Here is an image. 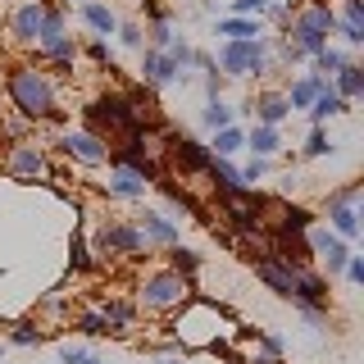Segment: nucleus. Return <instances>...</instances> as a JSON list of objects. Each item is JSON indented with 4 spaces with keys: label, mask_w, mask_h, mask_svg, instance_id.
I'll return each mask as SVG.
<instances>
[{
    "label": "nucleus",
    "mask_w": 364,
    "mask_h": 364,
    "mask_svg": "<svg viewBox=\"0 0 364 364\" xmlns=\"http://www.w3.org/2000/svg\"><path fill=\"white\" fill-rule=\"evenodd\" d=\"M41 14L46 9L41 5H23L18 14H14V37L18 41H37V28H41Z\"/></svg>",
    "instance_id": "nucleus-20"
},
{
    "label": "nucleus",
    "mask_w": 364,
    "mask_h": 364,
    "mask_svg": "<svg viewBox=\"0 0 364 364\" xmlns=\"http://www.w3.org/2000/svg\"><path fill=\"white\" fill-rule=\"evenodd\" d=\"M187 296H191L187 278L173 273V269H159V273H151V278L141 282V305L146 310H178Z\"/></svg>",
    "instance_id": "nucleus-3"
},
{
    "label": "nucleus",
    "mask_w": 364,
    "mask_h": 364,
    "mask_svg": "<svg viewBox=\"0 0 364 364\" xmlns=\"http://www.w3.org/2000/svg\"><path fill=\"white\" fill-rule=\"evenodd\" d=\"M333 28H337L333 9L314 5V9H305V14L296 18V28H291V46H296V50H305V55H314V50H323V46H328V32H333Z\"/></svg>",
    "instance_id": "nucleus-4"
},
{
    "label": "nucleus",
    "mask_w": 364,
    "mask_h": 364,
    "mask_svg": "<svg viewBox=\"0 0 364 364\" xmlns=\"http://www.w3.org/2000/svg\"><path fill=\"white\" fill-rule=\"evenodd\" d=\"M87 360H91L87 346H73V341H64V346H60V364H87Z\"/></svg>",
    "instance_id": "nucleus-31"
},
{
    "label": "nucleus",
    "mask_w": 364,
    "mask_h": 364,
    "mask_svg": "<svg viewBox=\"0 0 364 364\" xmlns=\"http://www.w3.org/2000/svg\"><path fill=\"white\" fill-rule=\"evenodd\" d=\"M146 242H141V232H136V223H105L96 232V250L100 255H136Z\"/></svg>",
    "instance_id": "nucleus-5"
},
{
    "label": "nucleus",
    "mask_w": 364,
    "mask_h": 364,
    "mask_svg": "<svg viewBox=\"0 0 364 364\" xmlns=\"http://www.w3.org/2000/svg\"><path fill=\"white\" fill-rule=\"evenodd\" d=\"M119 32H123V37H119L123 46H141V28H136V23H123Z\"/></svg>",
    "instance_id": "nucleus-34"
},
{
    "label": "nucleus",
    "mask_w": 364,
    "mask_h": 364,
    "mask_svg": "<svg viewBox=\"0 0 364 364\" xmlns=\"http://www.w3.org/2000/svg\"><path fill=\"white\" fill-rule=\"evenodd\" d=\"M68 5H73V0H68Z\"/></svg>",
    "instance_id": "nucleus-37"
},
{
    "label": "nucleus",
    "mask_w": 364,
    "mask_h": 364,
    "mask_svg": "<svg viewBox=\"0 0 364 364\" xmlns=\"http://www.w3.org/2000/svg\"><path fill=\"white\" fill-rule=\"evenodd\" d=\"M9 173H18V178L46 173V155L37 151V146H14V155H9Z\"/></svg>",
    "instance_id": "nucleus-13"
},
{
    "label": "nucleus",
    "mask_w": 364,
    "mask_h": 364,
    "mask_svg": "<svg viewBox=\"0 0 364 364\" xmlns=\"http://www.w3.org/2000/svg\"><path fill=\"white\" fill-rule=\"evenodd\" d=\"M341 273H346V282H355V287H360V282H364V255L350 250V259H346V269H341Z\"/></svg>",
    "instance_id": "nucleus-33"
},
{
    "label": "nucleus",
    "mask_w": 364,
    "mask_h": 364,
    "mask_svg": "<svg viewBox=\"0 0 364 364\" xmlns=\"http://www.w3.org/2000/svg\"><path fill=\"white\" fill-rule=\"evenodd\" d=\"M346 109H350L346 100H341L333 87H323V91H318V96L310 100V123H314V128H323L328 119H337V114H346Z\"/></svg>",
    "instance_id": "nucleus-11"
},
{
    "label": "nucleus",
    "mask_w": 364,
    "mask_h": 364,
    "mask_svg": "<svg viewBox=\"0 0 364 364\" xmlns=\"http://www.w3.org/2000/svg\"><path fill=\"white\" fill-rule=\"evenodd\" d=\"M82 18H87V28H91V32H100V37L119 32V18H114L105 5H96V0H91V5H82Z\"/></svg>",
    "instance_id": "nucleus-21"
},
{
    "label": "nucleus",
    "mask_w": 364,
    "mask_h": 364,
    "mask_svg": "<svg viewBox=\"0 0 364 364\" xmlns=\"http://www.w3.org/2000/svg\"><path fill=\"white\" fill-rule=\"evenodd\" d=\"M341 37H346L350 46L364 41V5L360 0H346V18H341Z\"/></svg>",
    "instance_id": "nucleus-22"
},
{
    "label": "nucleus",
    "mask_w": 364,
    "mask_h": 364,
    "mask_svg": "<svg viewBox=\"0 0 364 364\" xmlns=\"http://www.w3.org/2000/svg\"><path fill=\"white\" fill-rule=\"evenodd\" d=\"M323 87H328V82H323L318 73H305V77H296V82H291V91H287V105H291V109H310V100H314Z\"/></svg>",
    "instance_id": "nucleus-15"
},
{
    "label": "nucleus",
    "mask_w": 364,
    "mask_h": 364,
    "mask_svg": "<svg viewBox=\"0 0 364 364\" xmlns=\"http://www.w3.org/2000/svg\"><path fill=\"white\" fill-rule=\"evenodd\" d=\"M246 146V132L237 128V123H228V128L214 132V146H210V155H219V159H232L237 151Z\"/></svg>",
    "instance_id": "nucleus-18"
},
{
    "label": "nucleus",
    "mask_w": 364,
    "mask_h": 364,
    "mask_svg": "<svg viewBox=\"0 0 364 364\" xmlns=\"http://www.w3.org/2000/svg\"><path fill=\"white\" fill-rule=\"evenodd\" d=\"M136 232H141V242H146V246H178V228L168 223L164 214H141Z\"/></svg>",
    "instance_id": "nucleus-9"
},
{
    "label": "nucleus",
    "mask_w": 364,
    "mask_h": 364,
    "mask_svg": "<svg viewBox=\"0 0 364 364\" xmlns=\"http://www.w3.org/2000/svg\"><path fill=\"white\" fill-rule=\"evenodd\" d=\"M105 191H109V196H119V200H136V196H146V178H136L132 168H119V164H114Z\"/></svg>",
    "instance_id": "nucleus-10"
},
{
    "label": "nucleus",
    "mask_w": 364,
    "mask_h": 364,
    "mask_svg": "<svg viewBox=\"0 0 364 364\" xmlns=\"http://www.w3.org/2000/svg\"><path fill=\"white\" fill-rule=\"evenodd\" d=\"M200 119H205V128H210V132H219V128H228V123H232V109H228L223 96H219V100H210V105H205Z\"/></svg>",
    "instance_id": "nucleus-25"
},
{
    "label": "nucleus",
    "mask_w": 364,
    "mask_h": 364,
    "mask_svg": "<svg viewBox=\"0 0 364 364\" xmlns=\"http://www.w3.org/2000/svg\"><path fill=\"white\" fill-rule=\"evenodd\" d=\"M246 146H250V151H255L259 159H269V155H278L282 136H278V128H264V123H259L255 132H246Z\"/></svg>",
    "instance_id": "nucleus-19"
},
{
    "label": "nucleus",
    "mask_w": 364,
    "mask_h": 364,
    "mask_svg": "<svg viewBox=\"0 0 364 364\" xmlns=\"http://www.w3.org/2000/svg\"><path fill=\"white\" fill-rule=\"evenodd\" d=\"M164 364H187V360H164Z\"/></svg>",
    "instance_id": "nucleus-36"
},
{
    "label": "nucleus",
    "mask_w": 364,
    "mask_h": 364,
    "mask_svg": "<svg viewBox=\"0 0 364 364\" xmlns=\"http://www.w3.org/2000/svg\"><path fill=\"white\" fill-rule=\"evenodd\" d=\"M9 96H14V105L28 114V119H50L55 114V91L46 82V73H37V68L9 73Z\"/></svg>",
    "instance_id": "nucleus-1"
},
{
    "label": "nucleus",
    "mask_w": 364,
    "mask_h": 364,
    "mask_svg": "<svg viewBox=\"0 0 364 364\" xmlns=\"http://www.w3.org/2000/svg\"><path fill=\"white\" fill-rule=\"evenodd\" d=\"M87 364H105V360H100V355H91V360H87Z\"/></svg>",
    "instance_id": "nucleus-35"
},
{
    "label": "nucleus",
    "mask_w": 364,
    "mask_h": 364,
    "mask_svg": "<svg viewBox=\"0 0 364 364\" xmlns=\"http://www.w3.org/2000/svg\"><path fill=\"white\" fill-rule=\"evenodd\" d=\"M273 5V0H232V9H237V18H246V14H264V9Z\"/></svg>",
    "instance_id": "nucleus-32"
},
{
    "label": "nucleus",
    "mask_w": 364,
    "mask_h": 364,
    "mask_svg": "<svg viewBox=\"0 0 364 364\" xmlns=\"http://www.w3.org/2000/svg\"><path fill=\"white\" fill-rule=\"evenodd\" d=\"M173 155H178V164L191 168V173H200V168L210 164V151H205L196 136H173Z\"/></svg>",
    "instance_id": "nucleus-14"
},
{
    "label": "nucleus",
    "mask_w": 364,
    "mask_h": 364,
    "mask_svg": "<svg viewBox=\"0 0 364 364\" xmlns=\"http://www.w3.org/2000/svg\"><path fill=\"white\" fill-rule=\"evenodd\" d=\"M41 50L50 55V60H73L77 46H73V37H46V41H41Z\"/></svg>",
    "instance_id": "nucleus-27"
},
{
    "label": "nucleus",
    "mask_w": 364,
    "mask_h": 364,
    "mask_svg": "<svg viewBox=\"0 0 364 364\" xmlns=\"http://www.w3.org/2000/svg\"><path fill=\"white\" fill-rule=\"evenodd\" d=\"M141 73H146V82H151V87H164V82H173V77H187V68H178L168 50H146Z\"/></svg>",
    "instance_id": "nucleus-7"
},
{
    "label": "nucleus",
    "mask_w": 364,
    "mask_h": 364,
    "mask_svg": "<svg viewBox=\"0 0 364 364\" xmlns=\"http://www.w3.org/2000/svg\"><path fill=\"white\" fill-rule=\"evenodd\" d=\"M205 173H210V182L219 187V196H242V191H250L246 182H242V168H232V164H228V159H219V155H210Z\"/></svg>",
    "instance_id": "nucleus-8"
},
{
    "label": "nucleus",
    "mask_w": 364,
    "mask_h": 364,
    "mask_svg": "<svg viewBox=\"0 0 364 364\" xmlns=\"http://www.w3.org/2000/svg\"><path fill=\"white\" fill-rule=\"evenodd\" d=\"M223 68V73H232V77H259L269 68L264 60V41H223L219 46V60H214Z\"/></svg>",
    "instance_id": "nucleus-2"
},
{
    "label": "nucleus",
    "mask_w": 364,
    "mask_h": 364,
    "mask_svg": "<svg viewBox=\"0 0 364 364\" xmlns=\"http://www.w3.org/2000/svg\"><path fill=\"white\" fill-rule=\"evenodd\" d=\"M77 333H87V337H109V323H105V314H100V310H87V314H77Z\"/></svg>",
    "instance_id": "nucleus-26"
},
{
    "label": "nucleus",
    "mask_w": 364,
    "mask_h": 364,
    "mask_svg": "<svg viewBox=\"0 0 364 364\" xmlns=\"http://www.w3.org/2000/svg\"><path fill=\"white\" fill-rule=\"evenodd\" d=\"M305 155L318 159V155H333V136H328L323 128H314L310 136H305Z\"/></svg>",
    "instance_id": "nucleus-29"
},
{
    "label": "nucleus",
    "mask_w": 364,
    "mask_h": 364,
    "mask_svg": "<svg viewBox=\"0 0 364 364\" xmlns=\"http://www.w3.org/2000/svg\"><path fill=\"white\" fill-rule=\"evenodd\" d=\"M219 32H223L228 41H255V37H259V28H255L250 18H223Z\"/></svg>",
    "instance_id": "nucleus-24"
},
{
    "label": "nucleus",
    "mask_w": 364,
    "mask_h": 364,
    "mask_svg": "<svg viewBox=\"0 0 364 364\" xmlns=\"http://www.w3.org/2000/svg\"><path fill=\"white\" fill-rule=\"evenodd\" d=\"M41 341H46V333L37 323H14L9 328V346H18V350H37Z\"/></svg>",
    "instance_id": "nucleus-23"
},
{
    "label": "nucleus",
    "mask_w": 364,
    "mask_h": 364,
    "mask_svg": "<svg viewBox=\"0 0 364 364\" xmlns=\"http://www.w3.org/2000/svg\"><path fill=\"white\" fill-rule=\"evenodd\" d=\"M291 114V105H287V96H259L255 100V119L264 123V128H278L282 119Z\"/></svg>",
    "instance_id": "nucleus-17"
},
{
    "label": "nucleus",
    "mask_w": 364,
    "mask_h": 364,
    "mask_svg": "<svg viewBox=\"0 0 364 364\" xmlns=\"http://www.w3.org/2000/svg\"><path fill=\"white\" fill-rule=\"evenodd\" d=\"M337 96L341 100H346V105H350V100H355V96H364V68L355 64V60H350V64H341L337 68Z\"/></svg>",
    "instance_id": "nucleus-16"
},
{
    "label": "nucleus",
    "mask_w": 364,
    "mask_h": 364,
    "mask_svg": "<svg viewBox=\"0 0 364 364\" xmlns=\"http://www.w3.org/2000/svg\"><path fill=\"white\" fill-rule=\"evenodd\" d=\"M314 64H318V68H328V73H337V68H341V64H350V60H346L341 50H333V46H323V50H314Z\"/></svg>",
    "instance_id": "nucleus-30"
},
{
    "label": "nucleus",
    "mask_w": 364,
    "mask_h": 364,
    "mask_svg": "<svg viewBox=\"0 0 364 364\" xmlns=\"http://www.w3.org/2000/svg\"><path fill=\"white\" fill-rule=\"evenodd\" d=\"M60 146L73 159H82V164H105V159H109V146H105V136H100V132H64Z\"/></svg>",
    "instance_id": "nucleus-6"
},
{
    "label": "nucleus",
    "mask_w": 364,
    "mask_h": 364,
    "mask_svg": "<svg viewBox=\"0 0 364 364\" xmlns=\"http://www.w3.org/2000/svg\"><path fill=\"white\" fill-rule=\"evenodd\" d=\"M173 250V273H182V278H191V273L200 269V255L196 250H182V246H168Z\"/></svg>",
    "instance_id": "nucleus-28"
},
{
    "label": "nucleus",
    "mask_w": 364,
    "mask_h": 364,
    "mask_svg": "<svg viewBox=\"0 0 364 364\" xmlns=\"http://www.w3.org/2000/svg\"><path fill=\"white\" fill-rule=\"evenodd\" d=\"M328 228H333L341 242H355L360 237V210L355 205H328Z\"/></svg>",
    "instance_id": "nucleus-12"
}]
</instances>
